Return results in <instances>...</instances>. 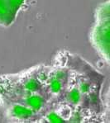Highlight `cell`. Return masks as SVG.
Returning a JSON list of instances; mask_svg holds the SVG:
<instances>
[{"label": "cell", "instance_id": "obj_4", "mask_svg": "<svg viewBox=\"0 0 110 123\" xmlns=\"http://www.w3.org/2000/svg\"><path fill=\"white\" fill-rule=\"evenodd\" d=\"M66 103H69L71 106H77L82 101V93L79 92V90L77 88H71L70 90L65 91L64 92Z\"/></svg>", "mask_w": 110, "mask_h": 123}, {"label": "cell", "instance_id": "obj_1", "mask_svg": "<svg viewBox=\"0 0 110 123\" xmlns=\"http://www.w3.org/2000/svg\"><path fill=\"white\" fill-rule=\"evenodd\" d=\"M68 77L67 71L63 69H56L51 73L46 72L43 87L45 88L50 96L59 97L64 94L67 88Z\"/></svg>", "mask_w": 110, "mask_h": 123}, {"label": "cell", "instance_id": "obj_2", "mask_svg": "<svg viewBox=\"0 0 110 123\" xmlns=\"http://www.w3.org/2000/svg\"><path fill=\"white\" fill-rule=\"evenodd\" d=\"M20 88L25 92H37L41 91L43 85L37 75H26L20 80Z\"/></svg>", "mask_w": 110, "mask_h": 123}, {"label": "cell", "instance_id": "obj_3", "mask_svg": "<svg viewBox=\"0 0 110 123\" xmlns=\"http://www.w3.org/2000/svg\"><path fill=\"white\" fill-rule=\"evenodd\" d=\"M10 115L17 120H29L33 116L35 111L19 103L13 104L10 107Z\"/></svg>", "mask_w": 110, "mask_h": 123}]
</instances>
